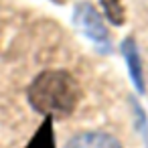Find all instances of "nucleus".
Wrapping results in <instances>:
<instances>
[{
  "instance_id": "obj_1",
  "label": "nucleus",
  "mask_w": 148,
  "mask_h": 148,
  "mask_svg": "<svg viewBox=\"0 0 148 148\" xmlns=\"http://www.w3.org/2000/svg\"><path fill=\"white\" fill-rule=\"evenodd\" d=\"M27 95L33 110L41 116L65 118L75 112L81 87L71 73L63 69H47L33 79Z\"/></svg>"
},
{
  "instance_id": "obj_2",
  "label": "nucleus",
  "mask_w": 148,
  "mask_h": 148,
  "mask_svg": "<svg viewBox=\"0 0 148 148\" xmlns=\"http://www.w3.org/2000/svg\"><path fill=\"white\" fill-rule=\"evenodd\" d=\"M73 23L75 27L95 45V49L99 53H110L112 51V43H110V33L101 21V16L97 14L95 6L91 2H79L75 4L73 10Z\"/></svg>"
},
{
  "instance_id": "obj_3",
  "label": "nucleus",
  "mask_w": 148,
  "mask_h": 148,
  "mask_svg": "<svg viewBox=\"0 0 148 148\" xmlns=\"http://www.w3.org/2000/svg\"><path fill=\"white\" fill-rule=\"evenodd\" d=\"M122 55L126 59L128 73H130V79H132L134 87L138 89V93H144V89H146L144 65H142V57H140V51H138V45H136L134 37H126L124 39V43H122Z\"/></svg>"
},
{
  "instance_id": "obj_4",
  "label": "nucleus",
  "mask_w": 148,
  "mask_h": 148,
  "mask_svg": "<svg viewBox=\"0 0 148 148\" xmlns=\"http://www.w3.org/2000/svg\"><path fill=\"white\" fill-rule=\"evenodd\" d=\"M65 148H122V144L106 132H81L75 134Z\"/></svg>"
},
{
  "instance_id": "obj_5",
  "label": "nucleus",
  "mask_w": 148,
  "mask_h": 148,
  "mask_svg": "<svg viewBox=\"0 0 148 148\" xmlns=\"http://www.w3.org/2000/svg\"><path fill=\"white\" fill-rule=\"evenodd\" d=\"M53 120L51 116H45L43 124L39 126V130L33 134V138L29 140V144L25 148H57L55 144V128H53Z\"/></svg>"
},
{
  "instance_id": "obj_6",
  "label": "nucleus",
  "mask_w": 148,
  "mask_h": 148,
  "mask_svg": "<svg viewBox=\"0 0 148 148\" xmlns=\"http://www.w3.org/2000/svg\"><path fill=\"white\" fill-rule=\"evenodd\" d=\"M99 4H101V8L112 25L122 27L126 23V8L122 4V0H99Z\"/></svg>"
},
{
  "instance_id": "obj_7",
  "label": "nucleus",
  "mask_w": 148,
  "mask_h": 148,
  "mask_svg": "<svg viewBox=\"0 0 148 148\" xmlns=\"http://www.w3.org/2000/svg\"><path fill=\"white\" fill-rule=\"evenodd\" d=\"M130 103H132V110H134V116H136V122H138V130L142 132V136L148 142V126H146L148 122H146V116H144V112H142V108H140V103L136 99H130Z\"/></svg>"
}]
</instances>
